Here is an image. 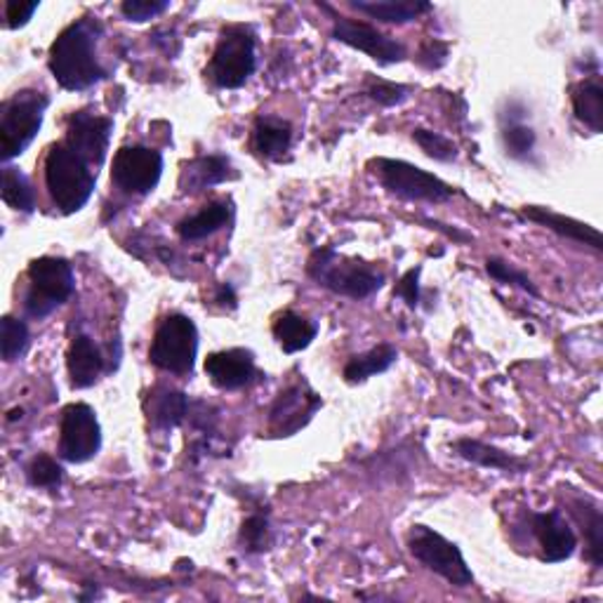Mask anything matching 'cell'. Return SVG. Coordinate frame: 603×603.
<instances>
[{
    "label": "cell",
    "instance_id": "obj_39",
    "mask_svg": "<svg viewBox=\"0 0 603 603\" xmlns=\"http://www.w3.org/2000/svg\"><path fill=\"white\" fill-rule=\"evenodd\" d=\"M38 8H41L38 0H29V3H24V0H8L5 3V26L8 29L26 26Z\"/></svg>",
    "mask_w": 603,
    "mask_h": 603
},
{
    "label": "cell",
    "instance_id": "obj_15",
    "mask_svg": "<svg viewBox=\"0 0 603 603\" xmlns=\"http://www.w3.org/2000/svg\"><path fill=\"white\" fill-rule=\"evenodd\" d=\"M113 121L107 116H97L92 111H76L69 119L67 125V142L74 152L83 156L92 168H100L107 152H109V139H111Z\"/></svg>",
    "mask_w": 603,
    "mask_h": 603
},
{
    "label": "cell",
    "instance_id": "obj_32",
    "mask_svg": "<svg viewBox=\"0 0 603 603\" xmlns=\"http://www.w3.org/2000/svg\"><path fill=\"white\" fill-rule=\"evenodd\" d=\"M413 142L434 160L453 163L455 158H458V144L442 133H432V130L417 127V130H413Z\"/></svg>",
    "mask_w": 603,
    "mask_h": 603
},
{
    "label": "cell",
    "instance_id": "obj_16",
    "mask_svg": "<svg viewBox=\"0 0 603 603\" xmlns=\"http://www.w3.org/2000/svg\"><path fill=\"white\" fill-rule=\"evenodd\" d=\"M203 368L210 382L222 391H236V389L248 387L257 375L255 354L250 349H241V347L210 354L205 358Z\"/></svg>",
    "mask_w": 603,
    "mask_h": 603
},
{
    "label": "cell",
    "instance_id": "obj_29",
    "mask_svg": "<svg viewBox=\"0 0 603 603\" xmlns=\"http://www.w3.org/2000/svg\"><path fill=\"white\" fill-rule=\"evenodd\" d=\"M3 201L5 205H10L12 210H18V213H34L36 210V193L34 187H31L29 177L22 175L18 168L5 166L3 168Z\"/></svg>",
    "mask_w": 603,
    "mask_h": 603
},
{
    "label": "cell",
    "instance_id": "obj_7",
    "mask_svg": "<svg viewBox=\"0 0 603 603\" xmlns=\"http://www.w3.org/2000/svg\"><path fill=\"white\" fill-rule=\"evenodd\" d=\"M47 104H51L47 94L38 90H22L0 107V158L5 163L29 149L43 125Z\"/></svg>",
    "mask_w": 603,
    "mask_h": 603
},
{
    "label": "cell",
    "instance_id": "obj_27",
    "mask_svg": "<svg viewBox=\"0 0 603 603\" xmlns=\"http://www.w3.org/2000/svg\"><path fill=\"white\" fill-rule=\"evenodd\" d=\"M397 358H399V349L394 345H378L368 349L366 354L351 356L345 370H342V378H345L349 384H361L375 378V375L387 372L397 364Z\"/></svg>",
    "mask_w": 603,
    "mask_h": 603
},
{
    "label": "cell",
    "instance_id": "obj_19",
    "mask_svg": "<svg viewBox=\"0 0 603 603\" xmlns=\"http://www.w3.org/2000/svg\"><path fill=\"white\" fill-rule=\"evenodd\" d=\"M191 403L185 391L170 387H154L144 401V413L149 417L152 427L160 432H172L187 420Z\"/></svg>",
    "mask_w": 603,
    "mask_h": 603
},
{
    "label": "cell",
    "instance_id": "obj_28",
    "mask_svg": "<svg viewBox=\"0 0 603 603\" xmlns=\"http://www.w3.org/2000/svg\"><path fill=\"white\" fill-rule=\"evenodd\" d=\"M570 512H573L576 521L582 526L584 540H587V561H590L594 568H601L603 563V516L599 504L578 498L570 502Z\"/></svg>",
    "mask_w": 603,
    "mask_h": 603
},
{
    "label": "cell",
    "instance_id": "obj_21",
    "mask_svg": "<svg viewBox=\"0 0 603 603\" xmlns=\"http://www.w3.org/2000/svg\"><path fill=\"white\" fill-rule=\"evenodd\" d=\"M570 102H573L576 119L592 130L601 133L603 130V80L599 74L582 78L580 83L570 88Z\"/></svg>",
    "mask_w": 603,
    "mask_h": 603
},
{
    "label": "cell",
    "instance_id": "obj_37",
    "mask_svg": "<svg viewBox=\"0 0 603 603\" xmlns=\"http://www.w3.org/2000/svg\"><path fill=\"white\" fill-rule=\"evenodd\" d=\"M485 271L491 273L495 281H500V283H512V286H518L521 290H526V292H531L533 298H537V288H535V283L528 279V276H526L524 271L514 269L512 265H507V263H500V259H488V263H485Z\"/></svg>",
    "mask_w": 603,
    "mask_h": 603
},
{
    "label": "cell",
    "instance_id": "obj_13",
    "mask_svg": "<svg viewBox=\"0 0 603 603\" xmlns=\"http://www.w3.org/2000/svg\"><path fill=\"white\" fill-rule=\"evenodd\" d=\"M321 8L325 12H331L333 38L337 43H345V45L354 47V51L366 53L370 59L382 64V67H387V64H399L409 57V51H405L399 41L382 34V31H378L375 26H370L366 22H356L351 18H342V14H337L328 5H321Z\"/></svg>",
    "mask_w": 603,
    "mask_h": 603
},
{
    "label": "cell",
    "instance_id": "obj_24",
    "mask_svg": "<svg viewBox=\"0 0 603 603\" xmlns=\"http://www.w3.org/2000/svg\"><path fill=\"white\" fill-rule=\"evenodd\" d=\"M230 220H232L230 201H213L205 208H201L196 215L185 217L175 226V232L182 241H201L220 232Z\"/></svg>",
    "mask_w": 603,
    "mask_h": 603
},
{
    "label": "cell",
    "instance_id": "obj_26",
    "mask_svg": "<svg viewBox=\"0 0 603 603\" xmlns=\"http://www.w3.org/2000/svg\"><path fill=\"white\" fill-rule=\"evenodd\" d=\"M273 339L286 354H298L306 349L319 335V325L312 319H304L295 312H286L273 321Z\"/></svg>",
    "mask_w": 603,
    "mask_h": 603
},
{
    "label": "cell",
    "instance_id": "obj_22",
    "mask_svg": "<svg viewBox=\"0 0 603 603\" xmlns=\"http://www.w3.org/2000/svg\"><path fill=\"white\" fill-rule=\"evenodd\" d=\"M292 144V125L279 116H259L253 127V149L267 160H281Z\"/></svg>",
    "mask_w": 603,
    "mask_h": 603
},
{
    "label": "cell",
    "instance_id": "obj_14",
    "mask_svg": "<svg viewBox=\"0 0 603 603\" xmlns=\"http://www.w3.org/2000/svg\"><path fill=\"white\" fill-rule=\"evenodd\" d=\"M531 533L540 547V561L561 563L570 559L578 549V535L570 528L568 518L561 510L549 512H531Z\"/></svg>",
    "mask_w": 603,
    "mask_h": 603
},
{
    "label": "cell",
    "instance_id": "obj_23",
    "mask_svg": "<svg viewBox=\"0 0 603 603\" xmlns=\"http://www.w3.org/2000/svg\"><path fill=\"white\" fill-rule=\"evenodd\" d=\"M351 8L382 24H409L432 10L425 0H351Z\"/></svg>",
    "mask_w": 603,
    "mask_h": 603
},
{
    "label": "cell",
    "instance_id": "obj_31",
    "mask_svg": "<svg viewBox=\"0 0 603 603\" xmlns=\"http://www.w3.org/2000/svg\"><path fill=\"white\" fill-rule=\"evenodd\" d=\"M29 347V328L26 323L14 319V316H3L0 321V351H3V361L12 364L26 351Z\"/></svg>",
    "mask_w": 603,
    "mask_h": 603
},
{
    "label": "cell",
    "instance_id": "obj_2",
    "mask_svg": "<svg viewBox=\"0 0 603 603\" xmlns=\"http://www.w3.org/2000/svg\"><path fill=\"white\" fill-rule=\"evenodd\" d=\"M309 279H314L316 286L335 292V295L349 300H368L375 292L382 290L387 276L375 265L364 263V259L339 255L335 248L323 246L316 248L306 263Z\"/></svg>",
    "mask_w": 603,
    "mask_h": 603
},
{
    "label": "cell",
    "instance_id": "obj_20",
    "mask_svg": "<svg viewBox=\"0 0 603 603\" xmlns=\"http://www.w3.org/2000/svg\"><path fill=\"white\" fill-rule=\"evenodd\" d=\"M67 370L74 389H88L102 378L104 356L90 335L78 333L71 339L67 351Z\"/></svg>",
    "mask_w": 603,
    "mask_h": 603
},
{
    "label": "cell",
    "instance_id": "obj_33",
    "mask_svg": "<svg viewBox=\"0 0 603 603\" xmlns=\"http://www.w3.org/2000/svg\"><path fill=\"white\" fill-rule=\"evenodd\" d=\"M26 479L34 488H59L64 481V469L51 455L38 453L26 467Z\"/></svg>",
    "mask_w": 603,
    "mask_h": 603
},
{
    "label": "cell",
    "instance_id": "obj_9",
    "mask_svg": "<svg viewBox=\"0 0 603 603\" xmlns=\"http://www.w3.org/2000/svg\"><path fill=\"white\" fill-rule=\"evenodd\" d=\"M409 549L422 566L450 582L453 587L465 590V587L474 584V573L467 566L462 549L434 528L415 524L409 531Z\"/></svg>",
    "mask_w": 603,
    "mask_h": 603
},
{
    "label": "cell",
    "instance_id": "obj_6",
    "mask_svg": "<svg viewBox=\"0 0 603 603\" xmlns=\"http://www.w3.org/2000/svg\"><path fill=\"white\" fill-rule=\"evenodd\" d=\"M29 288L24 295V312L31 319L51 316L67 302L76 290L74 267L64 257H38L26 271Z\"/></svg>",
    "mask_w": 603,
    "mask_h": 603
},
{
    "label": "cell",
    "instance_id": "obj_18",
    "mask_svg": "<svg viewBox=\"0 0 603 603\" xmlns=\"http://www.w3.org/2000/svg\"><path fill=\"white\" fill-rule=\"evenodd\" d=\"M232 177V163L220 154L199 156L182 166L179 172V193L182 196H196L208 189H213Z\"/></svg>",
    "mask_w": 603,
    "mask_h": 603
},
{
    "label": "cell",
    "instance_id": "obj_4",
    "mask_svg": "<svg viewBox=\"0 0 603 603\" xmlns=\"http://www.w3.org/2000/svg\"><path fill=\"white\" fill-rule=\"evenodd\" d=\"M257 69L255 31L246 24L224 26L205 76L222 90H238Z\"/></svg>",
    "mask_w": 603,
    "mask_h": 603
},
{
    "label": "cell",
    "instance_id": "obj_38",
    "mask_svg": "<svg viewBox=\"0 0 603 603\" xmlns=\"http://www.w3.org/2000/svg\"><path fill=\"white\" fill-rule=\"evenodd\" d=\"M448 53H450V45H448L446 41L427 38L425 43L420 45V51H417L415 62L420 64L422 69H427V71H436V69H442L444 64L448 62Z\"/></svg>",
    "mask_w": 603,
    "mask_h": 603
},
{
    "label": "cell",
    "instance_id": "obj_41",
    "mask_svg": "<svg viewBox=\"0 0 603 603\" xmlns=\"http://www.w3.org/2000/svg\"><path fill=\"white\" fill-rule=\"evenodd\" d=\"M215 302H217L220 306H230V309H234V306H236V292H234V288H232L230 283H222V286L217 288Z\"/></svg>",
    "mask_w": 603,
    "mask_h": 603
},
{
    "label": "cell",
    "instance_id": "obj_25",
    "mask_svg": "<svg viewBox=\"0 0 603 603\" xmlns=\"http://www.w3.org/2000/svg\"><path fill=\"white\" fill-rule=\"evenodd\" d=\"M455 453L460 455L462 460L479 465L485 469H498V471H526V462L514 458V455L504 453L491 444L477 442V438H460V442L453 444Z\"/></svg>",
    "mask_w": 603,
    "mask_h": 603
},
{
    "label": "cell",
    "instance_id": "obj_35",
    "mask_svg": "<svg viewBox=\"0 0 603 603\" xmlns=\"http://www.w3.org/2000/svg\"><path fill=\"white\" fill-rule=\"evenodd\" d=\"M409 92H411L409 86L391 83V80L370 76V74L366 78V94L370 97L372 102H378L382 107H397V104L405 102V100H409Z\"/></svg>",
    "mask_w": 603,
    "mask_h": 603
},
{
    "label": "cell",
    "instance_id": "obj_11",
    "mask_svg": "<svg viewBox=\"0 0 603 603\" xmlns=\"http://www.w3.org/2000/svg\"><path fill=\"white\" fill-rule=\"evenodd\" d=\"M323 409V399L304 378L288 382L269 409L267 429L273 438H288L302 432Z\"/></svg>",
    "mask_w": 603,
    "mask_h": 603
},
{
    "label": "cell",
    "instance_id": "obj_3",
    "mask_svg": "<svg viewBox=\"0 0 603 603\" xmlns=\"http://www.w3.org/2000/svg\"><path fill=\"white\" fill-rule=\"evenodd\" d=\"M97 185V170L74 152L67 142H55L45 156V187L59 213L74 215L83 210Z\"/></svg>",
    "mask_w": 603,
    "mask_h": 603
},
{
    "label": "cell",
    "instance_id": "obj_17",
    "mask_svg": "<svg viewBox=\"0 0 603 603\" xmlns=\"http://www.w3.org/2000/svg\"><path fill=\"white\" fill-rule=\"evenodd\" d=\"M521 217H526L528 222L545 226V230L559 234L561 238L576 241V243H580V246H590L599 253L603 250L601 232L594 230V226H590V224L580 222V220L566 217L561 213H554V210L540 208V205H524V208H521Z\"/></svg>",
    "mask_w": 603,
    "mask_h": 603
},
{
    "label": "cell",
    "instance_id": "obj_34",
    "mask_svg": "<svg viewBox=\"0 0 603 603\" xmlns=\"http://www.w3.org/2000/svg\"><path fill=\"white\" fill-rule=\"evenodd\" d=\"M502 142H504V149H507L510 156L524 160L531 156L533 146H535V130L526 123L514 121V123L502 127Z\"/></svg>",
    "mask_w": 603,
    "mask_h": 603
},
{
    "label": "cell",
    "instance_id": "obj_5",
    "mask_svg": "<svg viewBox=\"0 0 603 603\" xmlns=\"http://www.w3.org/2000/svg\"><path fill=\"white\" fill-rule=\"evenodd\" d=\"M368 170L378 177L382 189L403 201L417 203H446L455 196V189L442 177L422 170L409 160L399 158H372Z\"/></svg>",
    "mask_w": 603,
    "mask_h": 603
},
{
    "label": "cell",
    "instance_id": "obj_12",
    "mask_svg": "<svg viewBox=\"0 0 603 603\" xmlns=\"http://www.w3.org/2000/svg\"><path fill=\"white\" fill-rule=\"evenodd\" d=\"M163 177V154L152 146H121L113 156L111 182L127 196L152 193Z\"/></svg>",
    "mask_w": 603,
    "mask_h": 603
},
{
    "label": "cell",
    "instance_id": "obj_1",
    "mask_svg": "<svg viewBox=\"0 0 603 603\" xmlns=\"http://www.w3.org/2000/svg\"><path fill=\"white\" fill-rule=\"evenodd\" d=\"M102 31L100 22L83 18L64 29L51 45L47 67L64 90L83 92L107 78V69L97 57V41Z\"/></svg>",
    "mask_w": 603,
    "mask_h": 603
},
{
    "label": "cell",
    "instance_id": "obj_30",
    "mask_svg": "<svg viewBox=\"0 0 603 603\" xmlns=\"http://www.w3.org/2000/svg\"><path fill=\"white\" fill-rule=\"evenodd\" d=\"M238 543H241V549L246 551V554H263V551H267L271 547V543H273L269 518L265 514L248 516L241 524Z\"/></svg>",
    "mask_w": 603,
    "mask_h": 603
},
{
    "label": "cell",
    "instance_id": "obj_10",
    "mask_svg": "<svg viewBox=\"0 0 603 603\" xmlns=\"http://www.w3.org/2000/svg\"><path fill=\"white\" fill-rule=\"evenodd\" d=\"M102 448V427L92 405L69 403L59 420V458L69 465L90 462Z\"/></svg>",
    "mask_w": 603,
    "mask_h": 603
},
{
    "label": "cell",
    "instance_id": "obj_8",
    "mask_svg": "<svg viewBox=\"0 0 603 603\" xmlns=\"http://www.w3.org/2000/svg\"><path fill=\"white\" fill-rule=\"evenodd\" d=\"M199 354V328L185 314L160 319L149 347V361L172 375H189Z\"/></svg>",
    "mask_w": 603,
    "mask_h": 603
},
{
    "label": "cell",
    "instance_id": "obj_36",
    "mask_svg": "<svg viewBox=\"0 0 603 603\" xmlns=\"http://www.w3.org/2000/svg\"><path fill=\"white\" fill-rule=\"evenodd\" d=\"M170 8V0H125L121 5V14L127 22H149L156 20L158 14H163Z\"/></svg>",
    "mask_w": 603,
    "mask_h": 603
},
{
    "label": "cell",
    "instance_id": "obj_40",
    "mask_svg": "<svg viewBox=\"0 0 603 603\" xmlns=\"http://www.w3.org/2000/svg\"><path fill=\"white\" fill-rule=\"evenodd\" d=\"M420 273H422L420 267L409 269L401 276V281L394 288V295L401 298L411 309L420 306Z\"/></svg>",
    "mask_w": 603,
    "mask_h": 603
}]
</instances>
